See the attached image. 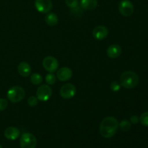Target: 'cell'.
<instances>
[{
  "label": "cell",
  "instance_id": "6da1fadb",
  "mask_svg": "<svg viewBox=\"0 0 148 148\" xmlns=\"http://www.w3.org/2000/svg\"><path fill=\"white\" fill-rule=\"evenodd\" d=\"M119 121L114 117H106L100 124V133L105 138H111L116 133L119 129Z\"/></svg>",
  "mask_w": 148,
  "mask_h": 148
},
{
  "label": "cell",
  "instance_id": "7a4b0ae2",
  "mask_svg": "<svg viewBox=\"0 0 148 148\" xmlns=\"http://www.w3.org/2000/svg\"><path fill=\"white\" fill-rule=\"evenodd\" d=\"M139 77L135 72L132 71H127L121 74L120 77V83L124 88L127 89L134 88L138 85Z\"/></svg>",
  "mask_w": 148,
  "mask_h": 148
},
{
  "label": "cell",
  "instance_id": "3957f363",
  "mask_svg": "<svg viewBox=\"0 0 148 148\" xmlns=\"http://www.w3.org/2000/svg\"><path fill=\"white\" fill-rule=\"evenodd\" d=\"M25 95V90L20 86H13L7 91V96L12 103H19Z\"/></svg>",
  "mask_w": 148,
  "mask_h": 148
},
{
  "label": "cell",
  "instance_id": "277c9868",
  "mask_svg": "<svg viewBox=\"0 0 148 148\" xmlns=\"http://www.w3.org/2000/svg\"><path fill=\"white\" fill-rule=\"evenodd\" d=\"M20 145L21 148H36L37 140L31 133H23L20 137Z\"/></svg>",
  "mask_w": 148,
  "mask_h": 148
},
{
  "label": "cell",
  "instance_id": "5b68a950",
  "mask_svg": "<svg viewBox=\"0 0 148 148\" xmlns=\"http://www.w3.org/2000/svg\"><path fill=\"white\" fill-rule=\"evenodd\" d=\"M52 90L48 85H42L38 87L36 91L37 98L40 101H47L51 97Z\"/></svg>",
  "mask_w": 148,
  "mask_h": 148
},
{
  "label": "cell",
  "instance_id": "8992f818",
  "mask_svg": "<svg viewBox=\"0 0 148 148\" xmlns=\"http://www.w3.org/2000/svg\"><path fill=\"white\" fill-rule=\"evenodd\" d=\"M43 66L47 72L53 73L58 69L59 63L56 58L51 56H48L43 59Z\"/></svg>",
  "mask_w": 148,
  "mask_h": 148
},
{
  "label": "cell",
  "instance_id": "52a82bcc",
  "mask_svg": "<svg viewBox=\"0 0 148 148\" xmlns=\"http://www.w3.org/2000/svg\"><path fill=\"white\" fill-rule=\"evenodd\" d=\"M134 10V5L130 0H122L119 4V11L124 17L131 16Z\"/></svg>",
  "mask_w": 148,
  "mask_h": 148
},
{
  "label": "cell",
  "instance_id": "ba28073f",
  "mask_svg": "<svg viewBox=\"0 0 148 148\" xmlns=\"http://www.w3.org/2000/svg\"><path fill=\"white\" fill-rule=\"evenodd\" d=\"M76 92L77 90L75 85L71 83H67L64 85L61 88L59 93L61 96L64 99H70L75 96Z\"/></svg>",
  "mask_w": 148,
  "mask_h": 148
},
{
  "label": "cell",
  "instance_id": "9c48e42d",
  "mask_svg": "<svg viewBox=\"0 0 148 148\" xmlns=\"http://www.w3.org/2000/svg\"><path fill=\"white\" fill-rule=\"evenodd\" d=\"M51 0H36L35 7L38 12L40 13H48L52 9Z\"/></svg>",
  "mask_w": 148,
  "mask_h": 148
},
{
  "label": "cell",
  "instance_id": "30bf717a",
  "mask_svg": "<svg viewBox=\"0 0 148 148\" xmlns=\"http://www.w3.org/2000/svg\"><path fill=\"white\" fill-rule=\"evenodd\" d=\"M108 30L106 27L103 25H99L95 27L92 30V36L95 39L102 40L108 36Z\"/></svg>",
  "mask_w": 148,
  "mask_h": 148
},
{
  "label": "cell",
  "instance_id": "8fae6325",
  "mask_svg": "<svg viewBox=\"0 0 148 148\" xmlns=\"http://www.w3.org/2000/svg\"><path fill=\"white\" fill-rule=\"evenodd\" d=\"M72 77V71L69 67H62L58 69L56 72V77L62 82H65L71 79Z\"/></svg>",
  "mask_w": 148,
  "mask_h": 148
},
{
  "label": "cell",
  "instance_id": "7c38bea8",
  "mask_svg": "<svg viewBox=\"0 0 148 148\" xmlns=\"http://www.w3.org/2000/svg\"><path fill=\"white\" fill-rule=\"evenodd\" d=\"M4 137L9 140H14L20 135V131L14 127H9L4 131Z\"/></svg>",
  "mask_w": 148,
  "mask_h": 148
},
{
  "label": "cell",
  "instance_id": "4fadbf2b",
  "mask_svg": "<svg viewBox=\"0 0 148 148\" xmlns=\"http://www.w3.org/2000/svg\"><path fill=\"white\" fill-rule=\"evenodd\" d=\"M121 53V48L118 44H112L107 49V56L111 59L118 58Z\"/></svg>",
  "mask_w": 148,
  "mask_h": 148
},
{
  "label": "cell",
  "instance_id": "5bb4252c",
  "mask_svg": "<svg viewBox=\"0 0 148 148\" xmlns=\"http://www.w3.org/2000/svg\"><path fill=\"white\" fill-rule=\"evenodd\" d=\"M17 70H18L19 74L24 77H28L32 72L31 66L26 62H20L18 65V67H17Z\"/></svg>",
  "mask_w": 148,
  "mask_h": 148
},
{
  "label": "cell",
  "instance_id": "9a60e30c",
  "mask_svg": "<svg viewBox=\"0 0 148 148\" xmlns=\"http://www.w3.org/2000/svg\"><path fill=\"white\" fill-rule=\"evenodd\" d=\"M80 6L83 10H92L98 6L97 0H80Z\"/></svg>",
  "mask_w": 148,
  "mask_h": 148
},
{
  "label": "cell",
  "instance_id": "2e32d148",
  "mask_svg": "<svg viewBox=\"0 0 148 148\" xmlns=\"http://www.w3.org/2000/svg\"><path fill=\"white\" fill-rule=\"evenodd\" d=\"M45 21L49 26H54L58 23L59 19L55 13L48 12V14L45 16Z\"/></svg>",
  "mask_w": 148,
  "mask_h": 148
},
{
  "label": "cell",
  "instance_id": "e0dca14e",
  "mask_svg": "<svg viewBox=\"0 0 148 148\" xmlns=\"http://www.w3.org/2000/svg\"><path fill=\"white\" fill-rule=\"evenodd\" d=\"M30 81H31V82L33 85H38L41 84V82H43V77H42V76L40 74L33 73L30 76Z\"/></svg>",
  "mask_w": 148,
  "mask_h": 148
},
{
  "label": "cell",
  "instance_id": "ac0fdd59",
  "mask_svg": "<svg viewBox=\"0 0 148 148\" xmlns=\"http://www.w3.org/2000/svg\"><path fill=\"white\" fill-rule=\"evenodd\" d=\"M119 127L123 132H127L131 129V123L127 119H124L119 124Z\"/></svg>",
  "mask_w": 148,
  "mask_h": 148
},
{
  "label": "cell",
  "instance_id": "d6986e66",
  "mask_svg": "<svg viewBox=\"0 0 148 148\" xmlns=\"http://www.w3.org/2000/svg\"><path fill=\"white\" fill-rule=\"evenodd\" d=\"M56 80V75L53 73H50V72H49V74H47L46 77H45V81H46V82L47 83V85H53V84H55Z\"/></svg>",
  "mask_w": 148,
  "mask_h": 148
},
{
  "label": "cell",
  "instance_id": "ffe728a7",
  "mask_svg": "<svg viewBox=\"0 0 148 148\" xmlns=\"http://www.w3.org/2000/svg\"><path fill=\"white\" fill-rule=\"evenodd\" d=\"M66 6L71 9H76L79 5L78 0H65Z\"/></svg>",
  "mask_w": 148,
  "mask_h": 148
},
{
  "label": "cell",
  "instance_id": "44dd1931",
  "mask_svg": "<svg viewBox=\"0 0 148 148\" xmlns=\"http://www.w3.org/2000/svg\"><path fill=\"white\" fill-rule=\"evenodd\" d=\"M140 121L142 125L145 127H148V111L143 113L140 118Z\"/></svg>",
  "mask_w": 148,
  "mask_h": 148
},
{
  "label": "cell",
  "instance_id": "7402d4cb",
  "mask_svg": "<svg viewBox=\"0 0 148 148\" xmlns=\"http://www.w3.org/2000/svg\"><path fill=\"white\" fill-rule=\"evenodd\" d=\"M27 103L29 104L30 106L34 107L38 103V99L35 96H30L29 97L28 100H27Z\"/></svg>",
  "mask_w": 148,
  "mask_h": 148
},
{
  "label": "cell",
  "instance_id": "603a6c76",
  "mask_svg": "<svg viewBox=\"0 0 148 148\" xmlns=\"http://www.w3.org/2000/svg\"><path fill=\"white\" fill-rule=\"evenodd\" d=\"M111 89L113 92H118L121 89V84L119 83L117 81H114L111 84Z\"/></svg>",
  "mask_w": 148,
  "mask_h": 148
},
{
  "label": "cell",
  "instance_id": "cb8c5ba5",
  "mask_svg": "<svg viewBox=\"0 0 148 148\" xmlns=\"http://www.w3.org/2000/svg\"><path fill=\"white\" fill-rule=\"evenodd\" d=\"M8 102L4 98H0V111H4L7 108Z\"/></svg>",
  "mask_w": 148,
  "mask_h": 148
},
{
  "label": "cell",
  "instance_id": "d4e9b609",
  "mask_svg": "<svg viewBox=\"0 0 148 148\" xmlns=\"http://www.w3.org/2000/svg\"><path fill=\"white\" fill-rule=\"evenodd\" d=\"M130 121H131L132 124H137L139 121H140V118H139L137 116L133 115V116H132L131 118H130Z\"/></svg>",
  "mask_w": 148,
  "mask_h": 148
},
{
  "label": "cell",
  "instance_id": "484cf974",
  "mask_svg": "<svg viewBox=\"0 0 148 148\" xmlns=\"http://www.w3.org/2000/svg\"><path fill=\"white\" fill-rule=\"evenodd\" d=\"M0 148H2V147H1V145H0Z\"/></svg>",
  "mask_w": 148,
  "mask_h": 148
}]
</instances>
